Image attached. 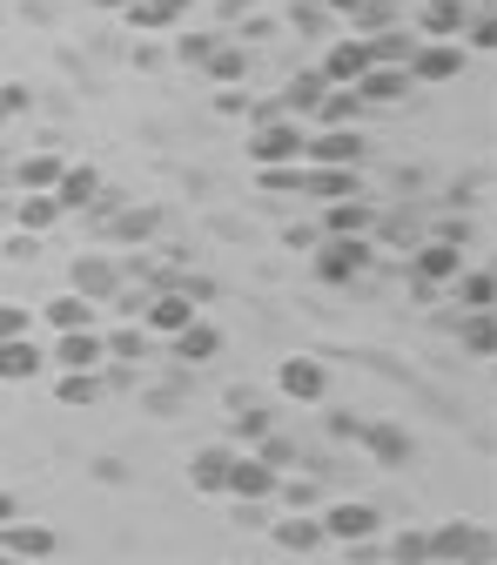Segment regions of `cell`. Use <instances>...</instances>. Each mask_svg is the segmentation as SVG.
Segmentation results:
<instances>
[{
  "label": "cell",
  "mask_w": 497,
  "mask_h": 565,
  "mask_svg": "<svg viewBox=\"0 0 497 565\" xmlns=\"http://www.w3.org/2000/svg\"><path fill=\"white\" fill-rule=\"evenodd\" d=\"M47 350H34V337H0V384H28L41 371Z\"/></svg>",
  "instance_id": "cell-15"
},
{
  "label": "cell",
  "mask_w": 497,
  "mask_h": 565,
  "mask_svg": "<svg viewBox=\"0 0 497 565\" xmlns=\"http://www.w3.org/2000/svg\"><path fill=\"white\" fill-rule=\"evenodd\" d=\"M95 8H128V0H95Z\"/></svg>",
  "instance_id": "cell-44"
},
{
  "label": "cell",
  "mask_w": 497,
  "mask_h": 565,
  "mask_svg": "<svg viewBox=\"0 0 497 565\" xmlns=\"http://www.w3.org/2000/svg\"><path fill=\"white\" fill-rule=\"evenodd\" d=\"M316 249V276L323 282H343V276H357L370 263V243L364 236H329V243H310Z\"/></svg>",
  "instance_id": "cell-9"
},
{
  "label": "cell",
  "mask_w": 497,
  "mask_h": 565,
  "mask_svg": "<svg viewBox=\"0 0 497 565\" xmlns=\"http://www.w3.org/2000/svg\"><path fill=\"white\" fill-rule=\"evenodd\" d=\"M275 391L290 397V404H323L329 397V371L316 358H282L275 364Z\"/></svg>",
  "instance_id": "cell-7"
},
{
  "label": "cell",
  "mask_w": 497,
  "mask_h": 565,
  "mask_svg": "<svg viewBox=\"0 0 497 565\" xmlns=\"http://www.w3.org/2000/svg\"><path fill=\"white\" fill-rule=\"evenodd\" d=\"M323 519V539H336V545H370L377 539V505H357V499H343V505H329V512H316Z\"/></svg>",
  "instance_id": "cell-5"
},
{
  "label": "cell",
  "mask_w": 497,
  "mask_h": 565,
  "mask_svg": "<svg viewBox=\"0 0 497 565\" xmlns=\"http://www.w3.org/2000/svg\"><path fill=\"white\" fill-rule=\"evenodd\" d=\"M275 465L262 458V451H236V465H229V491L223 499H242V505H262V499H275Z\"/></svg>",
  "instance_id": "cell-2"
},
{
  "label": "cell",
  "mask_w": 497,
  "mask_h": 565,
  "mask_svg": "<svg viewBox=\"0 0 497 565\" xmlns=\"http://www.w3.org/2000/svg\"><path fill=\"white\" fill-rule=\"evenodd\" d=\"M457 269H464V243H451V236L423 243V249H417V297L431 303V297H437V282H451Z\"/></svg>",
  "instance_id": "cell-6"
},
{
  "label": "cell",
  "mask_w": 497,
  "mask_h": 565,
  "mask_svg": "<svg viewBox=\"0 0 497 565\" xmlns=\"http://www.w3.org/2000/svg\"><path fill=\"white\" fill-rule=\"evenodd\" d=\"M121 14H128V28H149L155 34V28H175L188 14V0H128Z\"/></svg>",
  "instance_id": "cell-20"
},
{
  "label": "cell",
  "mask_w": 497,
  "mask_h": 565,
  "mask_svg": "<svg viewBox=\"0 0 497 565\" xmlns=\"http://www.w3.org/2000/svg\"><path fill=\"white\" fill-rule=\"evenodd\" d=\"M417 34L423 41H457L464 34V0H431V8L417 14Z\"/></svg>",
  "instance_id": "cell-19"
},
{
  "label": "cell",
  "mask_w": 497,
  "mask_h": 565,
  "mask_svg": "<svg viewBox=\"0 0 497 565\" xmlns=\"http://www.w3.org/2000/svg\"><path fill=\"white\" fill-rule=\"evenodd\" d=\"M202 67H208V82H236V75H242V67H249V61H242L236 47H216V54H208Z\"/></svg>",
  "instance_id": "cell-34"
},
{
  "label": "cell",
  "mask_w": 497,
  "mask_h": 565,
  "mask_svg": "<svg viewBox=\"0 0 497 565\" xmlns=\"http://www.w3.org/2000/svg\"><path fill=\"white\" fill-rule=\"evenodd\" d=\"M397 558H410V565H423V558H431V552H423V539H417V532H403V539H397Z\"/></svg>",
  "instance_id": "cell-40"
},
{
  "label": "cell",
  "mask_w": 497,
  "mask_h": 565,
  "mask_svg": "<svg viewBox=\"0 0 497 565\" xmlns=\"http://www.w3.org/2000/svg\"><path fill=\"white\" fill-rule=\"evenodd\" d=\"M95 195H101V175H95V169L61 162V182H54V202H61V209H88Z\"/></svg>",
  "instance_id": "cell-18"
},
{
  "label": "cell",
  "mask_w": 497,
  "mask_h": 565,
  "mask_svg": "<svg viewBox=\"0 0 497 565\" xmlns=\"http://www.w3.org/2000/svg\"><path fill=\"white\" fill-rule=\"evenodd\" d=\"M410 82H457L464 75V47L457 41H423V47H410Z\"/></svg>",
  "instance_id": "cell-8"
},
{
  "label": "cell",
  "mask_w": 497,
  "mask_h": 565,
  "mask_svg": "<svg viewBox=\"0 0 497 565\" xmlns=\"http://www.w3.org/2000/svg\"><path fill=\"white\" fill-rule=\"evenodd\" d=\"M310 115H316V128H357V121H364V95L349 88V82H329Z\"/></svg>",
  "instance_id": "cell-12"
},
{
  "label": "cell",
  "mask_w": 497,
  "mask_h": 565,
  "mask_svg": "<svg viewBox=\"0 0 497 565\" xmlns=\"http://www.w3.org/2000/svg\"><path fill=\"white\" fill-rule=\"evenodd\" d=\"M275 545H282V552H316V545H323V519H310V512L275 519Z\"/></svg>",
  "instance_id": "cell-22"
},
{
  "label": "cell",
  "mask_w": 497,
  "mask_h": 565,
  "mask_svg": "<svg viewBox=\"0 0 497 565\" xmlns=\"http://www.w3.org/2000/svg\"><path fill=\"white\" fill-rule=\"evenodd\" d=\"M323 88H329V82H323V67H316V75H303V82H290V95H282V108H296V115H310V108L323 102Z\"/></svg>",
  "instance_id": "cell-28"
},
{
  "label": "cell",
  "mask_w": 497,
  "mask_h": 565,
  "mask_svg": "<svg viewBox=\"0 0 497 565\" xmlns=\"http://www.w3.org/2000/svg\"><path fill=\"white\" fill-rule=\"evenodd\" d=\"M464 28H471V47H477V54L497 47V21H490V14H477V21H464Z\"/></svg>",
  "instance_id": "cell-38"
},
{
  "label": "cell",
  "mask_w": 497,
  "mask_h": 565,
  "mask_svg": "<svg viewBox=\"0 0 497 565\" xmlns=\"http://www.w3.org/2000/svg\"><path fill=\"white\" fill-rule=\"evenodd\" d=\"M364 135L357 128H316L303 135V162H336V169H364Z\"/></svg>",
  "instance_id": "cell-3"
},
{
  "label": "cell",
  "mask_w": 497,
  "mask_h": 565,
  "mask_svg": "<svg viewBox=\"0 0 497 565\" xmlns=\"http://www.w3.org/2000/svg\"><path fill=\"white\" fill-rule=\"evenodd\" d=\"M451 282H457V303H464V310H490V290H497L490 269H457Z\"/></svg>",
  "instance_id": "cell-26"
},
{
  "label": "cell",
  "mask_w": 497,
  "mask_h": 565,
  "mask_svg": "<svg viewBox=\"0 0 497 565\" xmlns=\"http://www.w3.org/2000/svg\"><path fill=\"white\" fill-rule=\"evenodd\" d=\"M169 350H175L182 364H208V358L223 350V330H216V323H202V317H188V323L169 337Z\"/></svg>",
  "instance_id": "cell-13"
},
{
  "label": "cell",
  "mask_w": 497,
  "mask_h": 565,
  "mask_svg": "<svg viewBox=\"0 0 497 565\" xmlns=\"http://www.w3.org/2000/svg\"><path fill=\"white\" fill-rule=\"evenodd\" d=\"M182 54L188 61H208V54H216V41H208V34H182Z\"/></svg>",
  "instance_id": "cell-39"
},
{
  "label": "cell",
  "mask_w": 497,
  "mask_h": 565,
  "mask_svg": "<svg viewBox=\"0 0 497 565\" xmlns=\"http://www.w3.org/2000/svg\"><path fill=\"white\" fill-rule=\"evenodd\" d=\"M101 343H108V358H121V364H134V358H141V343H149V330H134V323H128V330H108Z\"/></svg>",
  "instance_id": "cell-30"
},
{
  "label": "cell",
  "mask_w": 497,
  "mask_h": 565,
  "mask_svg": "<svg viewBox=\"0 0 497 565\" xmlns=\"http://www.w3.org/2000/svg\"><path fill=\"white\" fill-rule=\"evenodd\" d=\"M229 465H236V451H229V445H208V451L188 465V484H195V491H208V499H223V491H229Z\"/></svg>",
  "instance_id": "cell-14"
},
{
  "label": "cell",
  "mask_w": 497,
  "mask_h": 565,
  "mask_svg": "<svg viewBox=\"0 0 497 565\" xmlns=\"http://www.w3.org/2000/svg\"><path fill=\"white\" fill-rule=\"evenodd\" d=\"M364 230H370V209L357 195H336L329 202V236H364Z\"/></svg>",
  "instance_id": "cell-24"
},
{
  "label": "cell",
  "mask_w": 497,
  "mask_h": 565,
  "mask_svg": "<svg viewBox=\"0 0 497 565\" xmlns=\"http://www.w3.org/2000/svg\"><path fill=\"white\" fill-rule=\"evenodd\" d=\"M275 491H282V505H296V512H310V505H316V478H290V484L275 478Z\"/></svg>",
  "instance_id": "cell-36"
},
{
  "label": "cell",
  "mask_w": 497,
  "mask_h": 565,
  "mask_svg": "<svg viewBox=\"0 0 497 565\" xmlns=\"http://www.w3.org/2000/svg\"><path fill=\"white\" fill-rule=\"evenodd\" d=\"M14 512H21V505H14V491H0V525H8Z\"/></svg>",
  "instance_id": "cell-43"
},
{
  "label": "cell",
  "mask_w": 497,
  "mask_h": 565,
  "mask_svg": "<svg viewBox=\"0 0 497 565\" xmlns=\"http://www.w3.org/2000/svg\"><path fill=\"white\" fill-rule=\"evenodd\" d=\"M34 330V310L28 303H0V337H28Z\"/></svg>",
  "instance_id": "cell-37"
},
{
  "label": "cell",
  "mask_w": 497,
  "mask_h": 565,
  "mask_svg": "<svg viewBox=\"0 0 497 565\" xmlns=\"http://www.w3.org/2000/svg\"><path fill=\"white\" fill-rule=\"evenodd\" d=\"M464 350H471V358H490V317H484V310H471V323H464Z\"/></svg>",
  "instance_id": "cell-35"
},
{
  "label": "cell",
  "mask_w": 497,
  "mask_h": 565,
  "mask_svg": "<svg viewBox=\"0 0 497 565\" xmlns=\"http://www.w3.org/2000/svg\"><path fill=\"white\" fill-rule=\"evenodd\" d=\"M61 182V156H28L21 162V189H54Z\"/></svg>",
  "instance_id": "cell-29"
},
{
  "label": "cell",
  "mask_w": 497,
  "mask_h": 565,
  "mask_svg": "<svg viewBox=\"0 0 497 565\" xmlns=\"http://www.w3.org/2000/svg\"><path fill=\"white\" fill-rule=\"evenodd\" d=\"M75 282H82V297H108V290H115V269H108V263H82Z\"/></svg>",
  "instance_id": "cell-32"
},
{
  "label": "cell",
  "mask_w": 497,
  "mask_h": 565,
  "mask_svg": "<svg viewBox=\"0 0 497 565\" xmlns=\"http://www.w3.org/2000/svg\"><path fill=\"white\" fill-rule=\"evenodd\" d=\"M0 108H8V115H21V108H28V88H0Z\"/></svg>",
  "instance_id": "cell-41"
},
{
  "label": "cell",
  "mask_w": 497,
  "mask_h": 565,
  "mask_svg": "<svg viewBox=\"0 0 497 565\" xmlns=\"http://www.w3.org/2000/svg\"><path fill=\"white\" fill-rule=\"evenodd\" d=\"M0 121H8V108H0Z\"/></svg>",
  "instance_id": "cell-45"
},
{
  "label": "cell",
  "mask_w": 497,
  "mask_h": 565,
  "mask_svg": "<svg viewBox=\"0 0 497 565\" xmlns=\"http://www.w3.org/2000/svg\"><path fill=\"white\" fill-rule=\"evenodd\" d=\"M364 67H370V41L349 34V41H336V47L323 54V82H357Z\"/></svg>",
  "instance_id": "cell-16"
},
{
  "label": "cell",
  "mask_w": 497,
  "mask_h": 565,
  "mask_svg": "<svg viewBox=\"0 0 497 565\" xmlns=\"http://www.w3.org/2000/svg\"><path fill=\"white\" fill-rule=\"evenodd\" d=\"M269 431H275V417H269V411L236 404V438H249V445H256V438H269Z\"/></svg>",
  "instance_id": "cell-31"
},
{
  "label": "cell",
  "mask_w": 497,
  "mask_h": 565,
  "mask_svg": "<svg viewBox=\"0 0 497 565\" xmlns=\"http://www.w3.org/2000/svg\"><path fill=\"white\" fill-rule=\"evenodd\" d=\"M47 323H54V330H82V323H95V297H82V290H75V297H54V303H47Z\"/></svg>",
  "instance_id": "cell-25"
},
{
  "label": "cell",
  "mask_w": 497,
  "mask_h": 565,
  "mask_svg": "<svg viewBox=\"0 0 497 565\" xmlns=\"http://www.w3.org/2000/svg\"><path fill=\"white\" fill-rule=\"evenodd\" d=\"M423 552H431L437 565H451V558H484V552H490V539H484L477 525H437L431 539H423Z\"/></svg>",
  "instance_id": "cell-11"
},
{
  "label": "cell",
  "mask_w": 497,
  "mask_h": 565,
  "mask_svg": "<svg viewBox=\"0 0 497 565\" xmlns=\"http://www.w3.org/2000/svg\"><path fill=\"white\" fill-rule=\"evenodd\" d=\"M0 552H8V558H54V532L41 525V519H8V525H0Z\"/></svg>",
  "instance_id": "cell-10"
},
{
  "label": "cell",
  "mask_w": 497,
  "mask_h": 565,
  "mask_svg": "<svg viewBox=\"0 0 497 565\" xmlns=\"http://www.w3.org/2000/svg\"><path fill=\"white\" fill-rule=\"evenodd\" d=\"M188 317H195V297H188V290H169V297H155V303H149L141 330H155V337H175Z\"/></svg>",
  "instance_id": "cell-17"
},
{
  "label": "cell",
  "mask_w": 497,
  "mask_h": 565,
  "mask_svg": "<svg viewBox=\"0 0 497 565\" xmlns=\"http://www.w3.org/2000/svg\"><path fill=\"white\" fill-rule=\"evenodd\" d=\"M101 397V371H61V404H95Z\"/></svg>",
  "instance_id": "cell-27"
},
{
  "label": "cell",
  "mask_w": 497,
  "mask_h": 565,
  "mask_svg": "<svg viewBox=\"0 0 497 565\" xmlns=\"http://www.w3.org/2000/svg\"><path fill=\"white\" fill-rule=\"evenodd\" d=\"M290 21H296L303 34H329V8H323V0H296Z\"/></svg>",
  "instance_id": "cell-33"
},
{
  "label": "cell",
  "mask_w": 497,
  "mask_h": 565,
  "mask_svg": "<svg viewBox=\"0 0 497 565\" xmlns=\"http://www.w3.org/2000/svg\"><path fill=\"white\" fill-rule=\"evenodd\" d=\"M357 438L370 445V458H377V465H403V458H410V438L397 431V424H364Z\"/></svg>",
  "instance_id": "cell-21"
},
{
  "label": "cell",
  "mask_w": 497,
  "mask_h": 565,
  "mask_svg": "<svg viewBox=\"0 0 497 565\" xmlns=\"http://www.w3.org/2000/svg\"><path fill=\"white\" fill-rule=\"evenodd\" d=\"M323 8H329V14H357V8H364V0H323Z\"/></svg>",
  "instance_id": "cell-42"
},
{
  "label": "cell",
  "mask_w": 497,
  "mask_h": 565,
  "mask_svg": "<svg viewBox=\"0 0 497 565\" xmlns=\"http://www.w3.org/2000/svg\"><path fill=\"white\" fill-rule=\"evenodd\" d=\"M14 216H21V230H54V223L67 216V209L54 202V189H28V195H21V209H14Z\"/></svg>",
  "instance_id": "cell-23"
},
{
  "label": "cell",
  "mask_w": 497,
  "mask_h": 565,
  "mask_svg": "<svg viewBox=\"0 0 497 565\" xmlns=\"http://www.w3.org/2000/svg\"><path fill=\"white\" fill-rule=\"evenodd\" d=\"M249 162H256V169H269V162H303V128L282 121V115H269V121L249 135Z\"/></svg>",
  "instance_id": "cell-1"
},
{
  "label": "cell",
  "mask_w": 497,
  "mask_h": 565,
  "mask_svg": "<svg viewBox=\"0 0 497 565\" xmlns=\"http://www.w3.org/2000/svg\"><path fill=\"white\" fill-rule=\"evenodd\" d=\"M47 358H54L61 371H101V364H108V343H101L95 323H82V330H54V350H47Z\"/></svg>",
  "instance_id": "cell-4"
}]
</instances>
